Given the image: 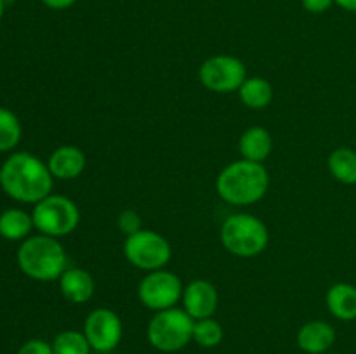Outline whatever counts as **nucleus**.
Masks as SVG:
<instances>
[{
  "mask_svg": "<svg viewBox=\"0 0 356 354\" xmlns=\"http://www.w3.org/2000/svg\"><path fill=\"white\" fill-rule=\"evenodd\" d=\"M54 184L47 163L30 153H14L0 167V186L13 200L38 203L49 196Z\"/></svg>",
  "mask_w": 356,
  "mask_h": 354,
  "instance_id": "f257e3e1",
  "label": "nucleus"
},
{
  "mask_svg": "<svg viewBox=\"0 0 356 354\" xmlns=\"http://www.w3.org/2000/svg\"><path fill=\"white\" fill-rule=\"evenodd\" d=\"M270 174L263 163L236 160L226 165L216 179V191L226 203L245 207L257 203L266 194Z\"/></svg>",
  "mask_w": 356,
  "mask_h": 354,
  "instance_id": "f03ea898",
  "label": "nucleus"
},
{
  "mask_svg": "<svg viewBox=\"0 0 356 354\" xmlns=\"http://www.w3.org/2000/svg\"><path fill=\"white\" fill-rule=\"evenodd\" d=\"M17 264L31 280L54 281L68 269V257L58 238L40 233L21 243L17 250Z\"/></svg>",
  "mask_w": 356,
  "mask_h": 354,
  "instance_id": "7ed1b4c3",
  "label": "nucleus"
},
{
  "mask_svg": "<svg viewBox=\"0 0 356 354\" xmlns=\"http://www.w3.org/2000/svg\"><path fill=\"white\" fill-rule=\"evenodd\" d=\"M270 233L266 224L252 214H233L221 226V243L236 257H256L266 250Z\"/></svg>",
  "mask_w": 356,
  "mask_h": 354,
  "instance_id": "20e7f679",
  "label": "nucleus"
},
{
  "mask_svg": "<svg viewBox=\"0 0 356 354\" xmlns=\"http://www.w3.org/2000/svg\"><path fill=\"white\" fill-rule=\"evenodd\" d=\"M195 319L184 309L156 311L146 328L148 342L162 353H177L193 340Z\"/></svg>",
  "mask_w": 356,
  "mask_h": 354,
  "instance_id": "39448f33",
  "label": "nucleus"
},
{
  "mask_svg": "<svg viewBox=\"0 0 356 354\" xmlns=\"http://www.w3.org/2000/svg\"><path fill=\"white\" fill-rule=\"evenodd\" d=\"M33 226L42 235L63 238L75 231L80 224V210L76 203L63 194H49L35 203Z\"/></svg>",
  "mask_w": 356,
  "mask_h": 354,
  "instance_id": "423d86ee",
  "label": "nucleus"
},
{
  "mask_svg": "<svg viewBox=\"0 0 356 354\" xmlns=\"http://www.w3.org/2000/svg\"><path fill=\"white\" fill-rule=\"evenodd\" d=\"M125 259L143 271L163 269L172 257L170 243L160 233L141 229L127 236L124 243Z\"/></svg>",
  "mask_w": 356,
  "mask_h": 354,
  "instance_id": "0eeeda50",
  "label": "nucleus"
},
{
  "mask_svg": "<svg viewBox=\"0 0 356 354\" xmlns=\"http://www.w3.org/2000/svg\"><path fill=\"white\" fill-rule=\"evenodd\" d=\"M198 78L202 85L212 92H235L247 80V68L235 56H212L207 61L202 62L198 69Z\"/></svg>",
  "mask_w": 356,
  "mask_h": 354,
  "instance_id": "6e6552de",
  "label": "nucleus"
},
{
  "mask_svg": "<svg viewBox=\"0 0 356 354\" xmlns=\"http://www.w3.org/2000/svg\"><path fill=\"white\" fill-rule=\"evenodd\" d=\"M183 290L184 287L177 274L167 269H156L149 271L143 278L138 287V297L145 307L156 312L176 307L183 297Z\"/></svg>",
  "mask_w": 356,
  "mask_h": 354,
  "instance_id": "1a4fd4ad",
  "label": "nucleus"
},
{
  "mask_svg": "<svg viewBox=\"0 0 356 354\" xmlns=\"http://www.w3.org/2000/svg\"><path fill=\"white\" fill-rule=\"evenodd\" d=\"M83 333L96 353H113L124 337L120 316L108 307H97L89 312L83 323Z\"/></svg>",
  "mask_w": 356,
  "mask_h": 354,
  "instance_id": "9d476101",
  "label": "nucleus"
},
{
  "mask_svg": "<svg viewBox=\"0 0 356 354\" xmlns=\"http://www.w3.org/2000/svg\"><path fill=\"white\" fill-rule=\"evenodd\" d=\"M181 301H183L184 305L183 309L195 321L212 318L219 305L218 288L207 280H195L184 287Z\"/></svg>",
  "mask_w": 356,
  "mask_h": 354,
  "instance_id": "9b49d317",
  "label": "nucleus"
},
{
  "mask_svg": "<svg viewBox=\"0 0 356 354\" xmlns=\"http://www.w3.org/2000/svg\"><path fill=\"white\" fill-rule=\"evenodd\" d=\"M87 158L86 153L79 148V146H59L58 149H54L51 156H49L47 167L51 170L52 177L54 179L61 180H72L76 179L79 176H82V172L86 170Z\"/></svg>",
  "mask_w": 356,
  "mask_h": 354,
  "instance_id": "f8f14e48",
  "label": "nucleus"
},
{
  "mask_svg": "<svg viewBox=\"0 0 356 354\" xmlns=\"http://www.w3.org/2000/svg\"><path fill=\"white\" fill-rule=\"evenodd\" d=\"M59 290L72 304H86L94 297L96 283L89 271L82 267H68L59 278Z\"/></svg>",
  "mask_w": 356,
  "mask_h": 354,
  "instance_id": "ddd939ff",
  "label": "nucleus"
},
{
  "mask_svg": "<svg viewBox=\"0 0 356 354\" xmlns=\"http://www.w3.org/2000/svg\"><path fill=\"white\" fill-rule=\"evenodd\" d=\"M336 342V330L327 321H309L298 332L299 349L308 354H327Z\"/></svg>",
  "mask_w": 356,
  "mask_h": 354,
  "instance_id": "4468645a",
  "label": "nucleus"
},
{
  "mask_svg": "<svg viewBox=\"0 0 356 354\" xmlns=\"http://www.w3.org/2000/svg\"><path fill=\"white\" fill-rule=\"evenodd\" d=\"M325 304L330 314L339 321L356 319V287L346 281L332 285L327 290Z\"/></svg>",
  "mask_w": 356,
  "mask_h": 354,
  "instance_id": "2eb2a0df",
  "label": "nucleus"
},
{
  "mask_svg": "<svg viewBox=\"0 0 356 354\" xmlns=\"http://www.w3.org/2000/svg\"><path fill=\"white\" fill-rule=\"evenodd\" d=\"M238 149L243 160L263 163L271 155L273 137L264 127H250L240 137Z\"/></svg>",
  "mask_w": 356,
  "mask_h": 354,
  "instance_id": "dca6fc26",
  "label": "nucleus"
},
{
  "mask_svg": "<svg viewBox=\"0 0 356 354\" xmlns=\"http://www.w3.org/2000/svg\"><path fill=\"white\" fill-rule=\"evenodd\" d=\"M240 101L250 110H264L273 101V85L263 76H247L238 89Z\"/></svg>",
  "mask_w": 356,
  "mask_h": 354,
  "instance_id": "f3484780",
  "label": "nucleus"
},
{
  "mask_svg": "<svg viewBox=\"0 0 356 354\" xmlns=\"http://www.w3.org/2000/svg\"><path fill=\"white\" fill-rule=\"evenodd\" d=\"M33 228V217L21 208H9L0 215V236L10 242L28 238Z\"/></svg>",
  "mask_w": 356,
  "mask_h": 354,
  "instance_id": "a211bd4d",
  "label": "nucleus"
},
{
  "mask_svg": "<svg viewBox=\"0 0 356 354\" xmlns=\"http://www.w3.org/2000/svg\"><path fill=\"white\" fill-rule=\"evenodd\" d=\"M330 174L336 180L346 186L356 184V151L351 148H337L329 156Z\"/></svg>",
  "mask_w": 356,
  "mask_h": 354,
  "instance_id": "6ab92c4d",
  "label": "nucleus"
},
{
  "mask_svg": "<svg viewBox=\"0 0 356 354\" xmlns=\"http://www.w3.org/2000/svg\"><path fill=\"white\" fill-rule=\"evenodd\" d=\"M52 351H54V354H90L92 347H90L83 332L65 330L54 337Z\"/></svg>",
  "mask_w": 356,
  "mask_h": 354,
  "instance_id": "aec40b11",
  "label": "nucleus"
},
{
  "mask_svg": "<svg viewBox=\"0 0 356 354\" xmlns=\"http://www.w3.org/2000/svg\"><path fill=\"white\" fill-rule=\"evenodd\" d=\"M21 134L23 128L19 118L7 108H0V153L16 148L21 141Z\"/></svg>",
  "mask_w": 356,
  "mask_h": 354,
  "instance_id": "412c9836",
  "label": "nucleus"
},
{
  "mask_svg": "<svg viewBox=\"0 0 356 354\" xmlns=\"http://www.w3.org/2000/svg\"><path fill=\"white\" fill-rule=\"evenodd\" d=\"M225 332H222V326L218 319L214 318H204L197 319L193 325V340L200 347H216L221 344Z\"/></svg>",
  "mask_w": 356,
  "mask_h": 354,
  "instance_id": "4be33fe9",
  "label": "nucleus"
},
{
  "mask_svg": "<svg viewBox=\"0 0 356 354\" xmlns=\"http://www.w3.org/2000/svg\"><path fill=\"white\" fill-rule=\"evenodd\" d=\"M117 226L120 229V233H124L125 236H131L134 233L141 231V217L136 210L132 208H127V210L120 212L117 217Z\"/></svg>",
  "mask_w": 356,
  "mask_h": 354,
  "instance_id": "5701e85b",
  "label": "nucleus"
},
{
  "mask_svg": "<svg viewBox=\"0 0 356 354\" xmlns=\"http://www.w3.org/2000/svg\"><path fill=\"white\" fill-rule=\"evenodd\" d=\"M16 354H54V351H52V344L42 339H31L24 342Z\"/></svg>",
  "mask_w": 356,
  "mask_h": 354,
  "instance_id": "b1692460",
  "label": "nucleus"
},
{
  "mask_svg": "<svg viewBox=\"0 0 356 354\" xmlns=\"http://www.w3.org/2000/svg\"><path fill=\"white\" fill-rule=\"evenodd\" d=\"M302 7L312 14H322L334 6V0H301Z\"/></svg>",
  "mask_w": 356,
  "mask_h": 354,
  "instance_id": "393cba45",
  "label": "nucleus"
},
{
  "mask_svg": "<svg viewBox=\"0 0 356 354\" xmlns=\"http://www.w3.org/2000/svg\"><path fill=\"white\" fill-rule=\"evenodd\" d=\"M45 7L49 9H54V10H63V9H68L72 7L76 0H42Z\"/></svg>",
  "mask_w": 356,
  "mask_h": 354,
  "instance_id": "a878e982",
  "label": "nucleus"
},
{
  "mask_svg": "<svg viewBox=\"0 0 356 354\" xmlns=\"http://www.w3.org/2000/svg\"><path fill=\"white\" fill-rule=\"evenodd\" d=\"M334 2L348 12H356V0H334Z\"/></svg>",
  "mask_w": 356,
  "mask_h": 354,
  "instance_id": "bb28decb",
  "label": "nucleus"
},
{
  "mask_svg": "<svg viewBox=\"0 0 356 354\" xmlns=\"http://www.w3.org/2000/svg\"><path fill=\"white\" fill-rule=\"evenodd\" d=\"M3 7H6V0H0V19L3 16Z\"/></svg>",
  "mask_w": 356,
  "mask_h": 354,
  "instance_id": "cd10ccee",
  "label": "nucleus"
},
{
  "mask_svg": "<svg viewBox=\"0 0 356 354\" xmlns=\"http://www.w3.org/2000/svg\"><path fill=\"white\" fill-rule=\"evenodd\" d=\"M96 354H115V353H96Z\"/></svg>",
  "mask_w": 356,
  "mask_h": 354,
  "instance_id": "c85d7f7f",
  "label": "nucleus"
},
{
  "mask_svg": "<svg viewBox=\"0 0 356 354\" xmlns=\"http://www.w3.org/2000/svg\"><path fill=\"white\" fill-rule=\"evenodd\" d=\"M327 354H341V353H327Z\"/></svg>",
  "mask_w": 356,
  "mask_h": 354,
  "instance_id": "c756f323",
  "label": "nucleus"
}]
</instances>
